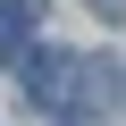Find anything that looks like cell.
Listing matches in <instances>:
<instances>
[{"mask_svg": "<svg viewBox=\"0 0 126 126\" xmlns=\"http://www.w3.org/2000/svg\"><path fill=\"white\" fill-rule=\"evenodd\" d=\"M34 17H42V0H0V50H25Z\"/></svg>", "mask_w": 126, "mask_h": 126, "instance_id": "obj_2", "label": "cell"}, {"mask_svg": "<svg viewBox=\"0 0 126 126\" xmlns=\"http://www.w3.org/2000/svg\"><path fill=\"white\" fill-rule=\"evenodd\" d=\"M93 17H101V25H118V17H126V0H93Z\"/></svg>", "mask_w": 126, "mask_h": 126, "instance_id": "obj_3", "label": "cell"}, {"mask_svg": "<svg viewBox=\"0 0 126 126\" xmlns=\"http://www.w3.org/2000/svg\"><path fill=\"white\" fill-rule=\"evenodd\" d=\"M17 59H25V67H17L25 101H42V109H84V101H101L93 59H76V50H17Z\"/></svg>", "mask_w": 126, "mask_h": 126, "instance_id": "obj_1", "label": "cell"}]
</instances>
